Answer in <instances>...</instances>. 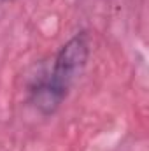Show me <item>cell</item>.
Masks as SVG:
<instances>
[{
    "mask_svg": "<svg viewBox=\"0 0 149 151\" xmlns=\"http://www.w3.org/2000/svg\"><path fill=\"white\" fill-rule=\"evenodd\" d=\"M91 53V40L86 30L74 34L54 55L53 67L32 83L28 100L42 116H53L67 100L72 86L81 77Z\"/></svg>",
    "mask_w": 149,
    "mask_h": 151,
    "instance_id": "1",
    "label": "cell"
},
{
    "mask_svg": "<svg viewBox=\"0 0 149 151\" xmlns=\"http://www.w3.org/2000/svg\"><path fill=\"white\" fill-rule=\"evenodd\" d=\"M0 2H11V0H0Z\"/></svg>",
    "mask_w": 149,
    "mask_h": 151,
    "instance_id": "2",
    "label": "cell"
}]
</instances>
